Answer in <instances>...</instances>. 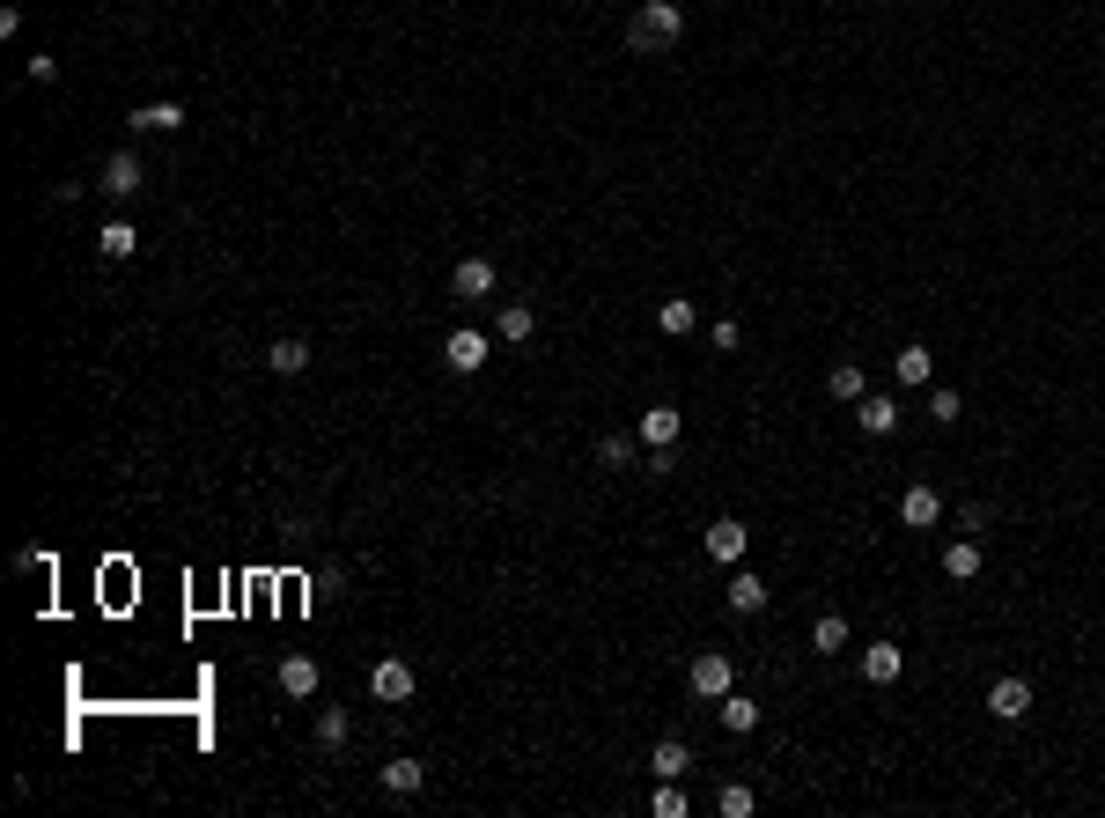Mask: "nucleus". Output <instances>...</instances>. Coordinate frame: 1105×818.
Instances as JSON below:
<instances>
[{
    "instance_id": "obj_8",
    "label": "nucleus",
    "mask_w": 1105,
    "mask_h": 818,
    "mask_svg": "<svg viewBox=\"0 0 1105 818\" xmlns=\"http://www.w3.org/2000/svg\"><path fill=\"white\" fill-rule=\"evenodd\" d=\"M899 523H907V531H936V523H943V495H936L929 479H914L907 495H899Z\"/></svg>"
},
{
    "instance_id": "obj_6",
    "label": "nucleus",
    "mask_w": 1105,
    "mask_h": 818,
    "mask_svg": "<svg viewBox=\"0 0 1105 818\" xmlns=\"http://www.w3.org/2000/svg\"><path fill=\"white\" fill-rule=\"evenodd\" d=\"M855 428L870 435V443H884V435H899V398H884V391H862V398H855Z\"/></svg>"
},
{
    "instance_id": "obj_21",
    "label": "nucleus",
    "mask_w": 1105,
    "mask_h": 818,
    "mask_svg": "<svg viewBox=\"0 0 1105 818\" xmlns=\"http://www.w3.org/2000/svg\"><path fill=\"white\" fill-rule=\"evenodd\" d=\"M722 597H730V612H744V620H752V612H766V597H774V590H766V583H760L752 568H737Z\"/></svg>"
},
{
    "instance_id": "obj_11",
    "label": "nucleus",
    "mask_w": 1105,
    "mask_h": 818,
    "mask_svg": "<svg viewBox=\"0 0 1105 818\" xmlns=\"http://www.w3.org/2000/svg\"><path fill=\"white\" fill-rule=\"evenodd\" d=\"M494 340H509V347H531V340H539V310H531L523 296H509V302H501V318H494Z\"/></svg>"
},
{
    "instance_id": "obj_29",
    "label": "nucleus",
    "mask_w": 1105,
    "mask_h": 818,
    "mask_svg": "<svg viewBox=\"0 0 1105 818\" xmlns=\"http://www.w3.org/2000/svg\"><path fill=\"white\" fill-rule=\"evenodd\" d=\"M752 804H760V796L744 789V782H722V789H715V811L722 818H752Z\"/></svg>"
},
{
    "instance_id": "obj_24",
    "label": "nucleus",
    "mask_w": 1105,
    "mask_h": 818,
    "mask_svg": "<svg viewBox=\"0 0 1105 818\" xmlns=\"http://www.w3.org/2000/svg\"><path fill=\"white\" fill-rule=\"evenodd\" d=\"M810 649H818V656H840V649H848V612H818V620H810Z\"/></svg>"
},
{
    "instance_id": "obj_30",
    "label": "nucleus",
    "mask_w": 1105,
    "mask_h": 818,
    "mask_svg": "<svg viewBox=\"0 0 1105 818\" xmlns=\"http://www.w3.org/2000/svg\"><path fill=\"white\" fill-rule=\"evenodd\" d=\"M649 811H656V818H686V811H693V796L678 789V782H656V796H649Z\"/></svg>"
},
{
    "instance_id": "obj_19",
    "label": "nucleus",
    "mask_w": 1105,
    "mask_h": 818,
    "mask_svg": "<svg viewBox=\"0 0 1105 818\" xmlns=\"http://www.w3.org/2000/svg\"><path fill=\"white\" fill-rule=\"evenodd\" d=\"M981 568H987L981 539H951V545H943V575H951V583H973Z\"/></svg>"
},
{
    "instance_id": "obj_22",
    "label": "nucleus",
    "mask_w": 1105,
    "mask_h": 818,
    "mask_svg": "<svg viewBox=\"0 0 1105 818\" xmlns=\"http://www.w3.org/2000/svg\"><path fill=\"white\" fill-rule=\"evenodd\" d=\"M899 671H907V656H899L892 642H870V649H862V678H870V686H892Z\"/></svg>"
},
{
    "instance_id": "obj_5",
    "label": "nucleus",
    "mask_w": 1105,
    "mask_h": 818,
    "mask_svg": "<svg viewBox=\"0 0 1105 818\" xmlns=\"http://www.w3.org/2000/svg\"><path fill=\"white\" fill-rule=\"evenodd\" d=\"M97 185H103V199H133L147 185V170H141V155L133 148H119V155H103V170H97Z\"/></svg>"
},
{
    "instance_id": "obj_15",
    "label": "nucleus",
    "mask_w": 1105,
    "mask_h": 818,
    "mask_svg": "<svg viewBox=\"0 0 1105 818\" xmlns=\"http://www.w3.org/2000/svg\"><path fill=\"white\" fill-rule=\"evenodd\" d=\"M318 686H324L318 656H280V694L288 700H318Z\"/></svg>"
},
{
    "instance_id": "obj_9",
    "label": "nucleus",
    "mask_w": 1105,
    "mask_h": 818,
    "mask_svg": "<svg viewBox=\"0 0 1105 818\" xmlns=\"http://www.w3.org/2000/svg\"><path fill=\"white\" fill-rule=\"evenodd\" d=\"M450 296L457 302H487L494 296V258H457V266H450Z\"/></svg>"
},
{
    "instance_id": "obj_31",
    "label": "nucleus",
    "mask_w": 1105,
    "mask_h": 818,
    "mask_svg": "<svg viewBox=\"0 0 1105 818\" xmlns=\"http://www.w3.org/2000/svg\"><path fill=\"white\" fill-rule=\"evenodd\" d=\"M929 421H936V428L965 421V398H958V391H943V384H936V391H929Z\"/></svg>"
},
{
    "instance_id": "obj_17",
    "label": "nucleus",
    "mask_w": 1105,
    "mask_h": 818,
    "mask_svg": "<svg viewBox=\"0 0 1105 818\" xmlns=\"http://www.w3.org/2000/svg\"><path fill=\"white\" fill-rule=\"evenodd\" d=\"M715 716H722L730 738H752V730H760V700H752V694H722V700H715Z\"/></svg>"
},
{
    "instance_id": "obj_12",
    "label": "nucleus",
    "mask_w": 1105,
    "mask_h": 818,
    "mask_svg": "<svg viewBox=\"0 0 1105 818\" xmlns=\"http://www.w3.org/2000/svg\"><path fill=\"white\" fill-rule=\"evenodd\" d=\"M634 435H641L649 450H671L678 435H686V413H678V406H649V413L634 421Z\"/></svg>"
},
{
    "instance_id": "obj_16",
    "label": "nucleus",
    "mask_w": 1105,
    "mask_h": 818,
    "mask_svg": "<svg viewBox=\"0 0 1105 818\" xmlns=\"http://www.w3.org/2000/svg\"><path fill=\"white\" fill-rule=\"evenodd\" d=\"M744 545H752L744 517H715L708 523V553H715V561H730V568H737V561H744Z\"/></svg>"
},
{
    "instance_id": "obj_10",
    "label": "nucleus",
    "mask_w": 1105,
    "mask_h": 818,
    "mask_svg": "<svg viewBox=\"0 0 1105 818\" xmlns=\"http://www.w3.org/2000/svg\"><path fill=\"white\" fill-rule=\"evenodd\" d=\"M987 716L995 722H1025L1031 716V678H995V686H987Z\"/></svg>"
},
{
    "instance_id": "obj_32",
    "label": "nucleus",
    "mask_w": 1105,
    "mask_h": 818,
    "mask_svg": "<svg viewBox=\"0 0 1105 818\" xmlns=\"http://www.w3.org/2000/svg\"><path fill=\"white\" fill-rule=\"evenodd\" d=\"M987 523H995L987 501H965V509H958V531H965V539H987Z\"/></svg>"
},
{
    "instance_id": "obj_1",
    "label": "nucleus",
    "mask_w": 1105,
    "mask_h": 818,
    "mask_svg": "<svg viewBox=\"0 0 1105 818\" xmlns=\"http://www.w3.org/2000/svg\"><path fill=\"white\" fill-rule=\"evenodd\" d=\"M686 37V8L678 0H641L634 15H627V52L634 59H656V52H671Z\"/></svg>"
},
{
    "instance_id": "obj_18",
    "label": "nucleus",
    "mask_w": 1105,
    "mask_h": 818,
    "mask_svg": "<svg viewBox=\"0 0 1105 818\" xmlns=\"http://www.w3.org/2000/svg\"><path fill=\"white\" fill-rule=\"evenodd\" d=\"M125 125H133V133H177V125H185V111H177L170 97H163V103H133V111H125Z\"/></svg>"
},
{
    "instance_id": "obj_20",
    "label": "nucleus",
    "mask_w": 1105,
    "mask_h": 818,
    "mask_svg": "<svg viewBox=\"0 0 1105 818\" xmlns=\"http://www.w3.org/2000/svg\"><path fill=\"white\" fill-rule=\"evenodd\" d=\"M892 376H899V384H914V391H929V376H936V354L921 347V340H914V347H899V354H892Z\"/></svg>"
},
{
    "instance_id": "obj_4",
    "label": "nucleus",
    "mask_w": 1105,
    "mask_h": 818,
    "mask_svg": "<svg viewBox=\"0 0 1105 818\" xmlns=\"http://www.w3.org/2000/svg\"><path fill=\"white\" fill-rule=\"evenodd\" d=\"M487 354H494V340H487V332H472V324L442 340V362H450V376H479V369H487Z\"/></svg>"
},
{
    "instance_id": "obj_23",
    "label": "nucleus",
    "mask_w": 1105,
    "mask_h": 818,
    "mask_svg": "<svg viewBox=\"0 0 1105 818\" xmlns=\"http://www.w3.org/2000/svg\"><path fill=\"white\" fill-rule=\"evenodd\" d=\"M266 369H273V376H302V369H310V340H295V332H288V340H273V347H266Z\"/></svg>"
},
{
    "instance_id": "obj_13",
    "label": "nucleus",
    "mask_w": 1105,
    "mask_h": 818,
    "mask_svg": "<svg viewBox=\"0 0 1105 818\" xmlns=\"http://www.w3.org/2000/svg\"><path fill=\"white\" fill-rule=\"evenodd\" d=\"M649 774H656V782H686L693 774V744L686 738H656L649 744Z\"/></svg>"
},
{
    "instance_id": "obj_7",
    "label": "nucleus",
    "mask_w": 1105,
    "mask_h": 818,
    "mask_svg": "<svg viewBox=\"0 0 1105 818\" xmlns=\"http://www.w3.org/2000/svg\"><path fill=\"white\" fill-rule=\"evenodd\" d=\"M376 789L406 804V796H420V789H428V767H420L413 752H398V760H384V767H376Z\"/></svg>"
},
{
    "instance_id": "obj_2",
    "label": "nucleus",
    "mask_w": 1105,
    "mask_h": 818,
    "mask_svg": "<svg viewBox=\"0 0 1105 818\" xmlns=\"http://www.w3.org/2000/svg\"><path fill=\"white\" fill-rule=\"evenodd\" d=\"M686 694H693V700H722V694H737V664L722 656V649H708V656H693V671H686Z\"/></svg>"
},
{
    "instance_id": "obj_14",
    "label": "nucleus",
    "mask_w": 1105,
    "mask_h": 818,
    "mask_svg": "<svg viewBox=\"0 0 1105 818\" xmlns=\"http://www.w3.org/2000/svg\"><path fill=\"white\" fill-rule=\"evenodd\" d=\"M133 251H141V229L125 222V214H111V222L97 229V258H103V266H125Z\"/></svg>"
},
{
    "instance_id": "obj_3",
    "label": "nucleus",
    "mask_w": 1105,
    "mask_h": 818,
    "mask_svg": "<svg viewBox=\"0 0 1105 818\" xmlns=\"http://www.w3.org/2000/svg\"><path fill=\"white\" fill-rule=\"evenodd\" d=\"M413 686H420V671L406 664V656H376V671H368V694L384 700V708H406V700H413Z\"/></svg>"
},
{
    "instance_id": "obj_27",
    "label": "nucleus",
    "mask_w": 1105,
    "mask_h": 818,
    "mask_svg": "<svg viewBox=\"0 0 1105 818\" xmlns=\"http://www.w3.org/2000/svg\"><path fill=\"white\" fill-rule=\"evenodd\" d=\"M656 324H663V332H671V340H686V332H693V302H686V296H663Z\"/></svg>"
},
{
    "instance_id": "obj_28",
    "label": "nucleus",
    "mask_w": 1105,
    "mask_h": 818,
    "mask_svg": "<svg viewBox=\"0 0 1105 818\" xmlns=\"http://www.w3.org/2000/svg\"><path fill=\"white\" fill-rule=\"evenodd\" d=\"M634 443H641V435H605V443H597V465L627 472V465H634Z\"/></svg>"
},
{
    "instance_id": "obj_33",
    "label": "nucleus",
    "mask_w": 1105,
    "mask_h": 818,
    "mask_svg": "<svg viewBox=\"0 0 1105 818\" xmlns=\"http://www.w3.org/2000/svg\"><path fill=\"white\" fill-rule=\"evenodd\" d=\"M23 75H30V81H59V59H45V52H37V59H23Z\"/></svg>"
},
{
    "instance_id": "obj_25",
    "label": "nucleus",
    "mask_w": 1105,
    "mask_h": 818,
    "mask_svg": "<svg viewBox=\"0 0 1105 818\" xmlns=\"http://www.w3.org/2000/svg\"><path fill=\"white\" fill-rule=\"evenodd\" d=\"M862 391H870V384H862V369H855V362H833V369H826V398H840V406H855Z\"/></svg>"
},
{
    "instance_id": "obj_26",
    "label": "nucleus",
    "mask_w": 1105,
    "mask_h": 818,
    "mask_svg": "<svg viewBox=\"0 0 1105 818\" xmlns=\"http://www.w3.org/2000/svg\"><path fill=\"white\" fill-rule=\"evenodd\" d=\"M346 738H354V722H346V708H318V744H324V752H340Z\"/></svg>"
}]
</instances>
